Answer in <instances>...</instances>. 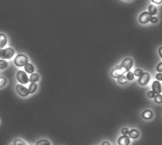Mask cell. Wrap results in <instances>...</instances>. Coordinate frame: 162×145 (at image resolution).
Returning <instances> with one entry per match:
<instances>
[{"label": "cell", "instance_id": "obj_1", "mask_svg": "<svg viewBox=\"0 0 162 145\" xmlns=\"http://www.w3.org/2000/svg\"><path fill=\"white\" fill-rule=\"evenodd\" d=\"M28 63V59L27 56L24 54H18L16 56L14 59V64L18 67H22L25 66Z\"/></svg>", "mask_w": 162, "mask_h": 145}, {"label": "cell", "instance_id": "obj_2", "mask_svg": "<svg viewBox=\"0 0 162 145\" xmlns=\"http://www.w3.org/2000/svg\"><path fill=\"white\" fill-rule=\"evenodd\" d=\"M14 55V50L11 48H7L0 50V58L1 59H9Z\"/></svg>", "mask_w": 162, "mask_h": 145}, {"label": "cell", "instance_id": "obj_3", "mask_svg": "<svg viewBox=\"0 0 162 145\" xmlns=\"http://www.w3.org/2000/svg\"><path fill=\"white\" fill-rule=\"evenodd\" d=\"M132 64H133V61H132V59L130 58H126V59L123 60V62L121 63V64L120 67H121V68L123 70L124 73H126V72L130 71V69L132 68Z\"/></svg>", "mask_w": 162, "mask_h": 145}, {"label": "cell", "instance_id": "obj_4", "mask_svg": "<svg viewBox=\"0 0 162 145\" xmlns=\"http://www.w3.org/2000/svg\"><path fill=\"white\" fill-rule=\"evenodd\" d=\"M17 79L18 81L21 83V84H27L29 81V78L27 75V73H25L24 71L20 70L17 73Z\"/></svg>", "mask_w": 162, "mask_h": 145}, {"label": "cell", "instance_id": "obj_5", "mask_svg": "<svg viewBox=\"0 0 162 145\" xmlns=\"http://www.w3.org/2000/svg\"><path fill=\"white\" fill-rule=\"evenodd\" d=\"M150 78H150V74L148 73H143V74L140 77H139L138 83L141 86H145V85H146L149 83Z\"/></svg>", "mask_w": 162, "mask_h": 145}, {"label": "cell", "instance_id": "obj_6", "mask_svg": "<svg viewBox=\"0 0 162 145\" xmlns=\"http://www.w3.org/2000/svg\"><path fill=\"white\" fill-rule=\"evenodd\" d=\"M16 91L17 93L21 96V97H27L29 94L28 89H26L24 86H22V84H18L16 86Z\"/></svg>", "mask_w": 162, "mask_h": 145}, {"label": "cell", "instance_id": "obj_7", "mask_svg": "<svg viewBox=\"0 0 162 145\" xmlns=\"http://www.w3.org/2000/svg\"><path fill=\"white\" fill-rule=\"evenodd\" d=\"M151 15L148 13V12H144L140 14V16L139 17V22L142 24L147 23L148 22L151 21Z\"/></svg>", "mask_w": 162, "mask_h": 145}, {"label": "cell", "instance_id": "obj_8", "mask_svg": "<svg viewBox=\"0 0 162 145\" xmlns=\"http://www.w3.org/2000/svg\"><path fill=\"white\" fill-rule=\"evenodd\" d=\"M152 91L155 93V94H160L162 91V86L160 83V81H154L152 83Z\"/></svg>", "mask_w": 162, "mask_h": 145}, {"label": "cell", "instance_id": "obj_9", "mask_svg": "<svg viewBox=\"0 0 162 145\" xmlns=\"http://www.w3.org/2000/svg\"><path fill=\"white\" fill-rule=\"evenodd\" d=\"M123 73H124L123 70L121 68L120 66H118V67L116 68L115 69H113V70H112V72H111V76H112L113 78H118L120 76L123 75Z\"/></svg>", "mask_w": 162, "mask_h": 145}, {"label": "cell", "instance_id": "obj_10", "mask_svg": "<svg viewBox=\"0 0 162 145\" xmlns=\"http://www.w3.org/2000/svg\"><path fill=\"white\" fill-rule=\"evenodd\" d=\"M119 145H129L130 144V138L127 135H123L120 137L118 139Z\"/></svg>", "mask_w": 162, "mask_h": 145}, {"label": "cell", "instance_id": "obj_11", "mask_svg": "<svg viewBox=\"0 0 162 145\" xmlns=\"http://www.w3.org/2000/svg\"><path fill=\"white\" fill-rule=\"evenodd\" d=\"M153 117V113L151 110H146V111L143 112L142 113V118L144 119H151V118Z\"/></svg>", "mask_w": 162, "mask_h": 145}, {"label": "cell", "instance_id": "obj_12", "mask_svg": "<svg viewBox=\"0 0 162 145\" xmlns=\"http://www.w3.org/2000/svg\"><path fill=\"white\" fill-rule=\"evenodd\" d=\"M7 37L3 34H0V48H3L7 44Z\"/></svg>", "mask_w": 162, "mask_h": 145}, {"label": "cell", "instance_id": "obj_13", "mask_svg": "<svg viewBox=\"0 0 162 145\" xmlns=\"http://www.w3.org/2000/svg\"><path fill=\"white\" fill-rule=\"evenodd\" d=\"M24 69H25L26 73H30V74H32V73L34 72V70H35L33 65L31 64H29V63H28V64L24 66Z\"/></svg>", "mask_w": 162, "mask_h": 145}, {"label": "cell", "instance_id": "obj_14", "mask_svg": "<svg viewBox=\"0 0 162 145\" xmlns=\"http://www.w3.org/2000/svg\"><path fill=\"white\" fill-rule=\"evenodd\" d=\"M129 137L130 138H133V139H135V138H137L138 137H139V132L136 130V129H132V130H130L129 131Z\"/></svg>", "mask_w": 162, "mask_h": 145}, {"label": "cell", "instance_id": "obj_15", "mask_svg": "<svg viewBox=\"0 0 162 145\" xmlns=\"http://www.w3.org/2000/svg\"><path fill=\"white\" fill-rule=\"evenodd\" d=\"M38 80H39V76L37 73H32L31 76L29 77V82L31 83H36Z\"/></svg>", "mask_w": 162, "mask_h": 145}, {"label": "cell", "instance_id": "obj_16", "mask_svg": "<svg viewBox=\"0 0 162 145\" xmlns=\"http://www.w3.org/2000/svg\"><path fill=\"white\" fill-rule=\"evenodd\" d=\"M37 90V84L36 83H31L28 87V92L29 93H33Z\"/></svg>", "mask_w": 162, "mask_h": 145}, {"label": "cell", "instance_id": "obj_17", "mask_svg": "<svg viewBox=\"0 0 162 145\" xmlns=\"http://www.w3.org/2000/svg\"><path fill=\"white\" fill-rule=\"evenodd\" d=\"M148 13L151 14V15H155L157 12V9H156V7L154 6V5H150L149 6V9H148Z\"/></svg>", "mask_w": 162, "mask_h": 145}, {"label": "cell", "instance_id": "obj_18", "mask_svg": "<svg viewBox=\"0 0 162 145\" xmlns=\"http://www.w3.org/2000/svg\"><path fill=\"white\" fill-rule=\"evenodd\" d=\"M8 62L4 59H0V69H4L8 67Z\"/></svg>", "mask_w": 162, "mask_h": 145}, {"label": "cell", "instance_id": "obj_19", "mask_svg": "<svg viewBox=\"0 0 162 145\" xmlns=\"http://www.w3.org/2000/svg\"><path fill=\"white\" fill-rule=\"evenodd\" d=\"M127 82V79H126V77L124 76V75H121L118 78V83H121V84H125Z\"/></svg>", "mask_w": 162, "mask_h": 145}, {"label": "cell", "instance_id": "obj_20", "mask_svg": "<svg viewBox=\"0 0 162 145\" xmlns=\"http://www.w3.org/2000/svg\"><path fill=\"white\" fill-rule=\"evenodd\" d=\"M154 100L155 102L156 103H162V95L161 94H156V95H155V97H154Z\"/></svg>", "mask_w": 162, "mask_h": 145}, {"label": "cell", "instance_id": "obj_21", "mask_svg": "<svg viewBox=\"0 0 162 145\" xmlns=\"http://www.w3.org/2000/svg\"><path fill=\"white\" fill-rule=\"evenodd\" d=\"M36 145H50V142L48 140H46V139H42L40 141H38Z\"/></svg>", "mask_w": 162, "mask_h": 145}, {"label": "cell", "instance_id": "obj_22", "mask_svg": "<svg viewBox=\"0 0 162 145\" xmlns=\"http://www.w3.org/2000/svg\"><path fill=\"white\" fill-rule=\"evenodd\" d=\"M134 77H135V75H134V73L132 72H130V71L127 72V73H126V79H128L129 81H132L134 79Z\"/></svg>", "mask_w": 162, "mask_h": 145}, {"label": "cell", "instance_id": "obj_23", "mask_svg": "<svg viewBox=\"0 0 162 145\" xmlns=\"http://www.w3.org/2000/svg\"><path fill=\"white\" fill-rule=\"evenodd\" d=\"M133 73H134V75L136 76V77H140V76L143 74V71H142L141 69H136Z\"/></svg>", "mask_w": 162, "mask_h": 145}, {"label": "cell", "instance_id": "obj_24", "mask_svg": "<svg viewBox=\"0 0 162 145\" xmlns=\"http://www.w3.org/2000/svg\"><path fill=\"white\" fill-rule=\"evenodd\" d=\"M6 83H7V80H6V78H3V77H0V88L3 87Z\"/></svg>", "mask_w": 162, "mask_h": 145}, {"label": "cell", "instance_id": "obj_25", "mask_svg": "<svg viewBox=\"0 0 162 145\" xmlns=\"http://www.w3.org/2000/svg\"><path fill=\"white\" fill-rule=\"evenodd\" d=\"M13 144L14 145H26V144H25L22 140H21V139H16V140L14 141Z\"/></svg>", "mask_w": 162, "mask_h": 145}, {"label": "cell", "instance_id": "obj_26", "mask_svg": "<svg viewBox=\"0 0 162 145\" xmlns=\"http://www.w3.org/2000/svg\"><path fill=\"white\" fill-rule=\"evenodd\" d=\"M121 134H123V135H128V134H129V130H128V128H122V129H121Z\"/></svg>", "mask_w": 162, "mask_h": 145}, {"label": "cell", "instance_id": "obj_27", "mask_svg": "<svg viewBox=\"0 0 162 145\" xmlns=\"http://www.w3.org/2000/svg\"><path fill=\"white\" fill-rule=\"evenodd\" d=\"M155 93L153 92V91H149L148 92V93H147V96H148V98H150V99H153L154 97H155Z\"/></svg>", "mask_w": 162, "mask_h": 145}, {"label": "cell", "instance_id": "obj_28", "mask_svg": "<svg viewBox=\"0 0 162 145\" xmlns=\"http://www.w3.org/2000/svg\"><path fill=\"white\" fill-rule=\"evenodd\" d=\"M156 70H157V72H159V73H162V62L161 63H160V64L157 65Z\"/></svg>", "mask_w": 162, "mask_h": 145}, {"label": "cell", "instance_id": "obj_29", "mask_svg": "<svg viewBox=\"0 0 162 145\" xmlns=\"http://www.w3.org/2000/svg\"><path fill=\"white\" fill-rule=\"evenodd\" d=\"M155 78L157 79V81H162V73H157L156 74V76H155Z\"/></svg>", "mask_w": 162, "mask_h": 145}, {"label": "cell", "instance_id": "obj_30", "mask_svg": "<svg viewBox=\"0 0 162 145\" xmlns=\"http://www.w3.org/2000/svg\"><path fill=\"white\" fill-rule=\"evenodd\" d=\"M157 21H158V19H157L155 17H151V22L152 23H157Z\"/></svg>", "mask_w": 162, "mask_h": 145}, {"label": "cell", "instance_id": "obj_31", "mask_svg": "<svg viewBox=\"0 0 162 145\" xmlns=\"http://www.w3.org/2000/svg\"><path fill=\"white\" fill-rule=\"evenodd\" d=\"M153 3H156V4H160V3H162V0H151Z\"/></svg>", "mask_w": 162, "mask_h": 145}, {"label": "cell", "instance_id": "obj_32", "mask_svg": "<svg viewBox=\"0 0 162 145\" xmlns=\"http://www.w3.org/2000/svg\"><path fill=\"white\" fill-rule=\"evenodd\" d=\"M159 54H160L161 58H162V47H161V48H159Z\"/></svg>", "mask_w": 162, "mask_h": 145}, {"label": "cell", "instance_id": "obj_33", "mask_svg": "<svg viewBox=\"0 0 162 145\" xmlns=\"http://www.w3.org/2000/svg\"><path fill=\"white\" fill-rule=\"evenodd\" d=\"M101 145H111V144H110L109 142H107V141H105V142H103V143L101 144Z\"/></svg>", "mask_w": 162, "mask_h": 145}, {"label": "cell", "instance_id": "obj_34", "mask_svg": "<svg viewBox=\"0 0 162 145\" xmlns=\"http://www.w3.org/2000/svg\"><path fill=\"white\" fill-rule=\"evenodd\" d=\"M12 145H14V144H12Z\"/></svg>", "mask_w": 162, "mask_h": 145}, {"label": "cell", "instance_id": "obj_35", "mask_svg": "<svg viewBox=\"0 0 162 145\" xmlns=\"http://www.w3.org/2000/svg\"><path fill=\"white\" fill-rule=\"evenodd\" d=\"M0 50H1V49H0Z\"/></svg>", "mask_w": 162, "mask_h": 145}]
</instances>
